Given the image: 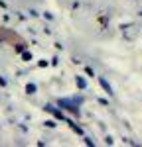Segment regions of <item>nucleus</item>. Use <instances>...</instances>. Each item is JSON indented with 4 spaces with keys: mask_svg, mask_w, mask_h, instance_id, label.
Returning a JSON list of instances; mask_svg holds the SVG:
<instances>
[{
    "mask_svg": "<svg viewBox=\"0 0 142 147\" xmlns=\"http://www.w3.org/2000/svg\"><path fill=\"white\" fill-rule=\"evenodd\" d=\"M36 90H38V86H36L34 82H28V86H26V92H28V94H34Z\"/></svg>",
    "mask_w": 142,
    "mask_h": 147,
    "instance_id": "5",
    "label": "nucleus"
},
{
    "mask_svg": "<svg viewBox=\"0 0 142 147\" xmlns=\"http://www.w3.org/2000/svg\"><path fill=\"white\" fill-rule=\"evenodd\" d=\"M99 84L103 86V90H105V92H109V96H113V86L109 84V80H106V79H103V77H99Z\"/></svg>",
    "mask_w": 142,
    "mask_h": 147,
    "instance_id": "3",
    "label": "nucleus"
},
{
    "mask_svg": "<svg viewBox=\"0 0 142 147\" xmlns=\"http://www.w3.org/2000/svg\"><path fill=\"white\" fill-rule=\"evenodd\" d=\"M85 143H87V145H95V141L91 139V137H85Z\"/></svg>",
    "mask_w": 142,
    "mask_h": 147,
    "instance_id": "10",
    "label": "nucleus"
},
{
    "mask_svg": "<svg viewBox=\"0 0 142 147\" xmlns=\"http://www.w3.org/2000/svg\"><path fill=\"white\" fill-rule=\"evenodd\" d=\"M22 57H24V61H32V53H28V51H24Z\"/></svg>",
    "mask_w": 142,
    "mask_h": 147,
    "instance_id": "7",
    "label": "nucleus"
},
{
    "mask_svg": "<svg viewBox=\"0 0 142 147\" xmlns=\"http://www.w3.org/2000/svg\"><path fill=\"white\" fill-rule=\"evenodd\" d=\"M44 108H46V112L53 114V116H55V118H57V120H61V122H65V124H69V122H71L69 118H65V114L61 112V110H57V108H55V106H51V104H46V106H44Z\"/></svg>",
    "mask_w": 142,
    "mask_h": 147,
    "instance_id": "2",
    "label": "nucleus"
},
{
    "mask_svg": "<svg viewBox=\"0 0 142 147\" xmlns=\"http://www.w3.org/2000/svg\"><path fill=\"white\" fill-rule=\"evenodd\" d=\"M38 65H40V67H47V65H49V63H47L46 59H44V61H40V63H38Z\"/></svg>",
    "mask_w": 142,
    "mask_h": 147,
    "instance_id": "11",
    "label": "nucleus"
},
{
    "mask_svg": "<svg viewBox=\"0 0 142 147\" xmlns=\"http://www.w3.org/2000/svg\"><path fill=\"white\" fill-rule=\"evenodd\" d=\"M75 82H77V86H79L81 90H85V88H87V80L83 79V77H75Z\"/></svg>",
    "mask_w": 142,
    "mask_h": 147,
    "instance_id": "4",
    "label": "nucleus"
},
{
    "mask_svg": "<svg viewBox=\"0 0 142 147\" xmlns=\"http://www.w3.org/2000/svg\"><path fill=\"white\" fill-rule=\"evenodd\" d=\"M6 84H8V82H6V79H4V77H0V86H6Z\"/></svg>",
    "mask_w": 142,
    "mask_h": 147,
    "instance_id": "12",
    "label": "nucleus"
},
{
    "mask_svg": "<svg viewBox=\"0 0 142 147\" xmlns=\"http://www.w3.org/2000/svg\"><path fill=\"white\" fill-rule=\"evenodd\" d=\"M140 16H142V12H140Z\"/></svg>",
    "mask_w": 142,
    "mask_h": 147,
    "instance_id": "13",
    "label": "nucleus"
},
{
    "mask_svg": "<svg viewBox=\"0 0 142 147\" xmlns=\"http://www.w3.org/2000/svg\"><path fill=\"white\" fill-rule=\"evenodd\" d=\"M46 125H47V127H55V122H53V120H47Z\"/></svg>",
    "mask_w": 142,
    "mask_h": 147,
    "instance_id": "9",
    "label": "nucleus"
},
{
    "mask_svg": "<svg viewBox=\"0 0 142 147\" xmlns=\"http://www.w3.org/2000/svg\"><path fill=\"white\" fill-rule=\"evenodd\" d=\"M57 104H59V108H63V110H67V112H71V114H75V116H79V102L75 100V98H59L57 100Z\"/></svg>",
    "mask_w": 142,
    "mask_h": 147,
    "instance_id": "1",
    "label": "nucleus"
},
{
    "mask_svg": "<svg viewBox=\"0 0 142 147\" xmlns=\"http://www.w3.org/2000/svg\"><path fill=\"white\" fill-rule=\"evenodd\" d=\"M85 73H87L89 77H95V73H93V69H91V67H87V69H85Z\"/></svg>",
    "mask_w": 142,
    "mask_h": 147,
    "instance_id": "8",
    "label": "nucleus"
},
{
    "mask_svg": "<svg viewBox=\"0 0 142 147\" xmlns=\"http://www.w3.org/2000/svg\"><path fill=\"white\" fill-rule=\"evenodd\" d=\"M69 127L73 129V131H75V134H79V136H83V129H81V127H79L77 124H73V122H69Z\"/></svg>",
    "mask_w": 142,
    "mask_h": 147,
    "instance_id": "6",
    "label": "nucleus"
}]
</instances>
